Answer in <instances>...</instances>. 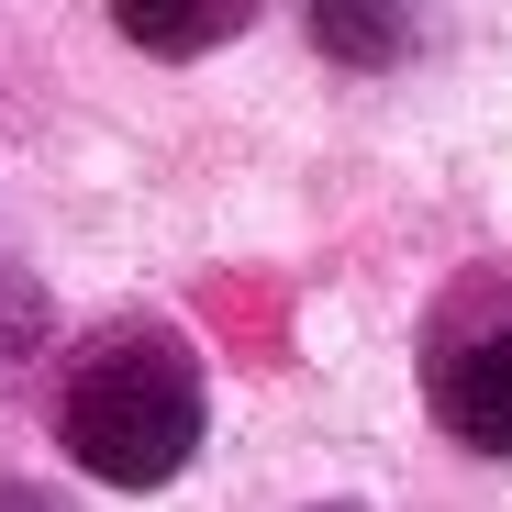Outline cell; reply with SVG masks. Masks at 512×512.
Wrapping results in <instances>:
<instances>
[{
    "label": "cell",
    "mask_w": 512,
    "mask_h": 512,
    "mask_svg": "<svg viewBox=\"0 0 512 512\" xmlns=\"http://www.w3.org/2000/svg\"><path fill=\"white\" fill-rule=\"evenodd\" d=\"M56 446L112 490H167L201 446V357L156 323H123L101 346H78L67 401H56Z\"/></svg>",
    "instance_id": "cell-1"
},
{
    "label": "cell",
    "mask_w": 512,
    "mask_h": 512,
    "mask_svg": "<svg viewBox=\"0 0 512 512\" xmlns=\"http://www.w3.org/2000/svg\"><path fill=\"white\" fill-rule=\"evenodd\" d=\"M423 401L457 446L512 457V279H457L423 334Z\"/></svg>",
    "instance_id": "cell-2"
},
{
    "label": "cell",
    "mask_w": 512,
    "mask_h": 512,
    "mask_svg": "<svg viewBox=\"0 0 512 512\" xmlns=\"http://www.w3.org/2000/svg\"><path fill=\"white\" fill-rule=\"evenodd\" d=\"M134 45H156V56H190V45H223L245 12H234V0H212V12H156V0H123V12H112Z\"/></svg>",
    "instance_id": "cell-3"
},
{
    "label": "cell",
    "mask_w": 512,
    "mask_h": 512,
    "mask_svg": "<svg viewBox=\"0 0 512 512\" xmlns=\"http://www.w3.org/2000/svg\"><path fill=\"white\" fill-rule=\"evenodd\" d=\"M312 34H323L334 56H346V45H357V56H401L412 23H401V12H312Z\"/></svg>",
    "instance_id": "cell-4"
},
{
    "label": "cell",
    "mask_w": 512,
    "mask_h": 512,
    "mask_svg": "<svg viewBox=\"0 0 512 512\" xmlns=\"http://www.w3.org/2000/svg\"><path fill=\"white\" fill-rule=\"evenodd\" d=\"M0 512H56L45 490H23V479H0Z\"/></svg>",
    "instance_id": "cell-5"
}]
</instances>
